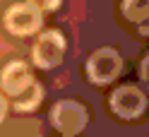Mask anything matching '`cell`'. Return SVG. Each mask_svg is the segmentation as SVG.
<instances>
[{
  "instance_id": "obj_1",
  "label": "cell",
  "mask_w": 149,
  "mask_h": 137,
  "mask_svg": "<svg viewBox=\"0 0 149 137\" xmlns=\"http://www.w3.org/2000/svg\"><path fill=\"white\" fill-rule=\"evenodd\" d=\"M123 72V58L113 48H99L87 60V77L94 84H108Z\"/></svg>"
},
{
  "instance_id": "obj_2",
  "label": "cell",
  "mask_w": 149,
  "mask_h": 137,
  "mask_svg": "<svg viewBox=\"0 0 149 137\" xmlns=\"http://www.w3.org/2000/svg\"><path fill=\"white\" fill-rule=\"evenodd\" d=\"M51 120L53 127L58 132H63V137H74L84 130L87 125V108L79 101H58L51 111Z\"/></svg>"
},
{
  "instance_id": "obj_3",
  "label": "cell",
  "mask_w": 149,
  "mask_h": 137,
  "mask_svg": "<svg viewBox=\"0 0 149 137\" xmlns=\"http://www.w3.org/2000/svg\"><path fill=\"white\" fill-rule=\"evenodd\" d=\"M111 108L113 113H118L125 120H132V118H139L147 108V96L142 94V89L135 84H125L118 87L113 94H111Z\"/></svg>"
},
{
  "instance_id": "obj_4",
  "label": "cell",
  "mask_w": 149,
  "mask_h": 137,
  "mask_svg": "<svg viewBox=\"0 0 149 137\" xmlns=\"http://www.w3.org/2000/svg\"><path fill=\"white\" fill-rule=\"evenodd\" d=\"M5 26L15 36H31L41 29V12L31 3H17L5 15Z\"/></svg>"
},
{
  "instance_id": "obj_5",
  "label": "cell",
  "mask_w": 149,
  "mask_h": 137,
  "mask_svg": "<svg viewBox=\"0 0 149 137\" xmlns=\"http://www.w3.org/2000/svg\"><path fill=\"white\" fill-rule=\"evenodd\" d=\"M34 63L43 70L48 67H55L58 63H63V56H65V39L60 31H43L39 36V41L34 43Z\"/></svg>"
},
{
  "instance_id": "obj_6",
  "label": "cell",
  "mask_w": 149,
  "mask_h": 137,
  "mask_svg": "<svg viewBox=\"0 0 149 137\" xmlns=\"http://www.w3.org/2000/svg\"><path fill=\"white\" fill-rule=\"evenodd\" d=\"M34 82L31 77V72L29 67L24 65L22 60H15L10 63L5 70H3V77H0V84H3L5 89V94H10V96H17V94H22V91L26 89Z\"/></svg>"
},
{
  "instance_id": "obj_7",
  "label": "cell",
  "mask_w": 149,
  "mask_h": 137,
  "mask_svg": "<svg viewBox=\"0 0 149 137\" xmlns=\"http://www.w3.org/2000/svg\"><path fill=\"white\" fill-rule=\"evenodd\" d=\"M41 99H43L41 84H39V82H31L22 94L15 96V108H17V111H22V113H29V111H34V108L41 104Z\"/></svg>"
},
{
  "instance_id": "obj_8",
  "label": "cell",
  "mask_w": 149,
  "mask_h": 137,
  "mask_svg": "<svg viewBox=\"0 0 149 137\" xmlns=\"http://www.w3.org/2000/svg\"><path fill=\"white\" fill-rule=\"evenodd\" d=\"M123 15L132 24H144L149 19V0H123Z\"/></svg>"
},
{
  "instance_id": "obj_9",
  "label": "cell",
  "mask_w": 149,
  "mask_h": 137,
  "mask_svg": "<svg viewBox=\"0 0 149 137\" xmlns=\"http://www.w3.org/2000/svg\"><path fill=\"white\" fill-rule=\"evenodd\" d=\"M34 7H39V10H55V7L60 5V0H29Z\"/></svg>"
},
{
  "instance_id": "obj_10",
  "label": "cell",
  "mask_w": 149,
  "mask_h": 137,
  "mask_svg": "<svg viewBox=\"0 0 149 137\" xmlns=\"http://www.w3.org/2000/svg\"><path fill=\"white\" fill-rule=\"evenodd\" d=\"M139 77H142V82L149 87V56L142 60V65H139Z\"/></svg>"
},
{
  "instance_id": "obj_11",
  "label": "cell",
  "mask_w": 149,
  "mask_h": 137,
  "mask_svg": "<svg viewBox=\"0 0 149 137\" xmlns=\"http://www.w3.org/2000/svg\"><path fill=\"white\" fill-rule=\"evenodd\" d=\"M5 113H7V101H5L3 96H0V120L5 118Z\"/></svg>"
}]
</instances>
